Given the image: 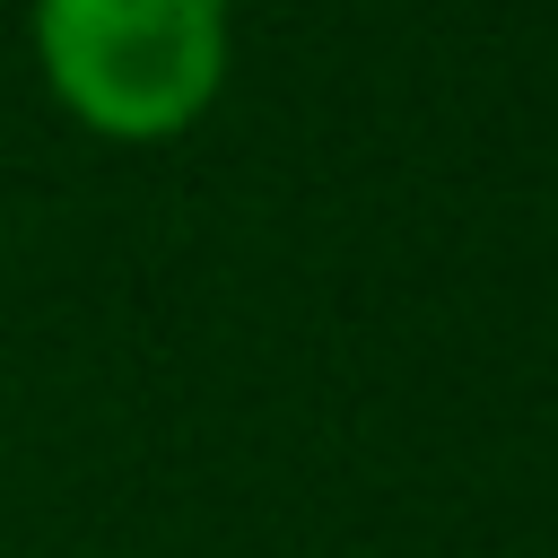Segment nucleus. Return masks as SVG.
Instances as JSON below:
<instances>
[{"label":"nucleus","instance_id":"1","mask_svg":"<svg viewBox=\"0 0 558 558\" xmlns=\"http://www.w3.org/2000/svg\"><path fill=\"white\" fill-rule=\"evenodd\" d=\"M35 52L87 131L166 140L227 78V0H35Z\"/></svg>","mask_w":558,"mask_h":558}]
</instances>
